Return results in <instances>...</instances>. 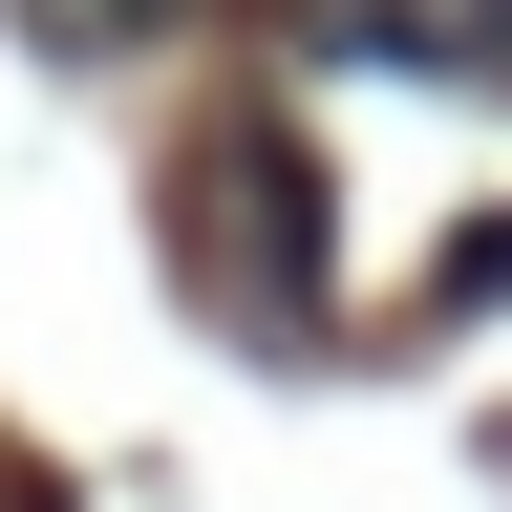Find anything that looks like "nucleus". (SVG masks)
<instances>
[{
	"label": "nucleus",
	"mask_w": 512,
	"mask_h": 512,
	"mask_svg": "<svg viewBox=\"0 0 512 512\" xmlns=\"http://www.w3.org/2000/svg\"><path fill=\"white\" fill-rule=\"evenodd\" d=\"M299 43H342V64H512V0H299Z\"/></svg>",
	"instance_id": "obj_1"
},
{
	"label": "nucleus",
	"mask_w": 512,
	"mask_h": 512,
	"mask_svg": "<svg viewBox=\"0 0 512 512\" xmlns=\"http://www.w3.org/2000/svg\"><path fill=\"white\" fill-rule=\"evenodd\" d=\"M22 22H43L64 64H107V43H150V22H171V0H22Z\"/></svg>",
	"instance_id": "obj_2"
}]
</instances>
